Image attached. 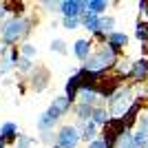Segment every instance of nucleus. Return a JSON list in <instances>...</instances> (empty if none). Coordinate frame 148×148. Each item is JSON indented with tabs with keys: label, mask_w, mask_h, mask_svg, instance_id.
Here are the masks:
<instances>
[{
	"label": "nucleus",
	"mask_w": 148,
	"mask_h": 148,
	"mask_svg": "<svg viewBox=\"0 0 148 148\" xmlns=\"http://www.w3.org/2000/svg\"><path fill=\"white\" fill-rule=\"evenodd\" d=\"M69 108H71V99H69L66 95H64V97H56L53 104L49 106V111L40 117V130H49L51 126L58 122V117H62Z\"/></svg>",
	"instance_id": "nucleus-1"
},
{
	"label": "nucleus",
	"mask_w": 148,
	"mask_h": 148,
	"mask_svg": "<svg viewBox=\"0 0 148 148\" xmlns=\"http://www.w3.org/2000/svg\"><path fill=\"white\" fill-rule=\"evenodd\" d=\"M130 102H133V93H130V88H117V93L111 97V113L117 119H122L124 115L130 111V106H133Z\"/></svg>",
	"instance_id": "nucleus-2"
},
{
	"label": "nucleus",
	"mask_w": 148,
	"mask_h": 148,
	"mask_svg": "<svg viewBox=\"0 0 148 148\" xmlns=\"http://www.w3.org/2000/svg\"><path fill=\"white\" fill-rule=\"evenodd\" d=\"M27 29H29V22H27V20L13 18L2 27V40H5L7 44H13L22 33H27Z\"/></svg>",
	"instance_id": "nucleus-3"
},
{
	"label": "nucleus",
	"mask_w": 148,
	"mask_h": 148,
	"mask_svg": "<svg viewBox=\"0 0 148 148\" xmlns=\"http://www.w3.org/2000/svg\"><path fill=\"white\" fill-rule=\"evenodd\" d=\"M80 142V133L73 126H64L58 133V148H75Z\"/></svg>",
	"instance_id": "nucleus-4"
},
{
	"label": "nucleus",
	"mask_w": 148,
	"mask_h": 148,
	"mask_svg": "<svg viewBox=\"0 0 148 148\" xmlns=\"http://www.w3.org/2000/svg\"><path fill=\"white\" fill-rule=\"evenodd\" d=\"M64 18H77L80 13H86V2H75V0H69V2H62L60 5Z\"/></svg>",
	"instance_id": "nucleus-5"
},
{
	"label": "nucleus",
	"mask_w": 148,
	"mask_h": 148,
	"mask_svg": "<svg viewBox=\"0 0 148 148\" xmlns=\"http://www.w3.org/2000/svg\"><path fill=\"white\" fill-rule=\"evenodd\" d=\"M80 91H82V75L77 73V75H73V77L66 82V97L73 102V99L80 95Z\"/></svg>",
	"instance_id": "nucleus-6"
},
{
	"label": "nucleus",
	"mask_w": 148,
	"mask_h": 148,
	"mask_svg": "<svg viewBox=\"0 0 148 148\" xmlns=\"http://www.w3.org/2000/svg\"><path fill=\"white\" fill-rule=\"evenodd\" d=\"M126 44H128V36H126V33H111L108 40H106V47L113 49L115 53H117L122 47H126Z\"/></svg>",
	"instance_id": "nucleus-7"
},
{
	"label": "nucleus",
	"mask_w": 148,
	"mask_h": 148,
	"mask_svg": "<svg viewBox=\"0 0 148 148\" xmlns=\"http://www.w3.org/2000/svg\"><path fill=\"white\" fill-rule=\"evenodd\" d=\"M16 137H18V126L13 122L2 124V128H0V139H2V142H13Z\"/></svg>",
	"instance_id": "nucleus-8"
},
{
	"label": "nucleus",
	"mask_w": 148,
	"mask_h": 148,
	"mask_svg": "<svg viewBox=\"0 0 148 148\" xmlns=\"http://www.w3.org/2000/svg\"><path fill=\"white\" fill-rule=\"evenodd\" d=\"M130 75L135 80H146L148 77V60H137L130 69Z\"/></svg>",
	"instance_id": "nucleus-9"
},
{
	"label": "nucleus",
	"mask_w": 148,
	"mask_h": 148,
	"mask_svg": "<svg viewBox=\"0 0 148 148\" xmlns=\"http://www.w3.org/2000/svg\"><path fill=\"white\" fill-rule=\"evenodd\" d=\"M99 22H102V18H97L95 13H88V11H86L84 16H82V25L86 27V29L95 31V33L99 31Z\"/></svg>",
	"instance_id": "nucleus-10"
},
{
	"label": "nucleus",
	"mask_w": 148,
	"mask_h": 148,
	"mask_svg": "<svg viewBox=\"0 0 148 148\" xmlns=\"http://www.w3.org/2000/svg\"><path fill=\"white\" fill-rule=\"evenodd\" d=\"M88 53H91V40H77L75 42V56L80 60H88Z\"/></svg>",
	"instance_id": "nucleus-11"
},
{
	"label": "nucleus",
	"mask_w": 148,
	"mask_h": 148,
	"mask_svg": "<svg viewBox=\"0 0 148 148\" xmlns=\"http://www.w3.org/2000/svg\"><path fill=\"white\" fill-rule=\"evenodd\" d=\"M115 148H144V146H139V144L135 142V137L126 133V135H122V137H119V139H117V144H115Z\"/></svg>",
	"instance_id": "nucleus-12"
},
{
	"label": "nucleus",
	"mask_w": 148,
	"mask_h": 148,
	"mask_svg": "<svg viewBox=\"0 0 148 148\" xmlns=\"http://www.w3.org/2000/svg\"><path fill=\"white\" fill-rule=\"evenodd\" d=\"M77 97H80V104L93 106V104H95V99H97V93H95V91H88V88H82Z\"/></svg>",
	"instance_id": "nucleus-13"
},
{
	"label": "nucleus",
	"mask_w": 148,
	"mask_h": 148,
	"mask_svg": "<svg viewBox=\"0 0 148 148\" xmlns=\"http://www.w3.org/2000/svg\"><path fill=\"white\" fill-rule=\"evenodd\" d=\"M106 7H108V2H104V0H88V2H86L88 13H95V16H97V13H102Z\"/></svg>",
	"instance_id": "nucleus-14"
},
{
	"label": "nucleus",
	"mask_w": 148,
	"mask_h": 148,
	"mask_svg": "<svg viewBox=\"0 0 148 148\" xmlns=\"http://www.w3.org/2000/svg\"><path fill=\"white\" fill-rule=\"evenodd\" d=\"M16 60H18V53H16L13 49H9V51H7V56L2 58V60H0V71H7V69L11 66V64H13Z\"/></svg>",
	"instance_id": "nucleus-15"
},
{
	"label": "nucleus",
	"mask_w": 148,
	"mask_h": 148,
	"mask_svg": "<svg viewBox=\"0 0 148 148\" xmlns=\"http://www.w3.org/2000/svg\"><path fill=\"white\" fill-rule=\"evenodd\" d=\"M91 122H93V124H102V126H106V122H108V113L102 111V108H95V111H93Z\"/></svg>",
	"instance_id": "nucleus-16"
},
{
	"label": "nucleus",
	"mask_w": 148,
	"mask_h": 148,
	"mask_svg": "<svg viewBox=\"0 0 148 148\" xmlns=\"http://www.w3.org/2000/svg\"><path fill=\"white\" fill-rule=\"evenodd\" d=\"M137 38L144 40V42H148V22H139L137 25Z\"/></svg>",
	"instance_id": "nucleus-17"
},
{
	"label": "nucleus",
	"mask_w": 148,
	"mask_h": 148,
	"mask_svg": "<svg viewBox=\"0 0 148 148\" xmlns=\"http://www.w3.org/2000/svg\"><path fill=\"white\" fill-rule=\"evenodd\" d=\"M77 117H82V119H91V117H93V108H91V106L80 104V108H77Z\"/></svg>",
	"instance_id": "nucleus-18"
},
{
	"label": "nucleus",
	"mask_w": 148,
	"mask_h": 148,
	"mask_svg": "<svg viewBox=\"0 0 148 148\" xmlns=\"http://www.w3.org/2000/svg\"><path fill=\"white\" fill-rule=\"evenodd\" d=\"M82 137H84V139H93V137H95V124H93V122L86 124V128H84Z\"/></svg>",
	"instance_id": "nucleus-19"
},
{
	"label": "nucleus",
	"mask_w": 148,
	"mask_h": 148,
	"mask_svg": "<svg viewBox=\"0 0 148 148\" xmlns=\"http://www.w3.org/2000/svg\"><path fill=\"white\" fill-rule=\"evenodd\" d=\"M113 27V18H102V22H99V31H111Z\"/></svg>",
	"instance_id": "nucleus-20"
},
{
	"label": "nucleus",
	"mask_w": 148,
	"mask_h": 148,
	"mask_svg": "<svg viewBox=\"0 0 148 148\" xmlns=\"http://www.w3.org/2000/svg\"><path fill=\"white\" fill-rule=\"evenodd\" d=\"M77 25H80V18H64V27L66 29H75Z\"/></svg>",
	"instance_id": "nucleus-21"
},
{
	"label": "nucleus",
	"mask_w": 148,
	"mask_h": 148,
	"mask_svg": "<svg viewBox=\"0 0 148 148\" xmlns=\"http://www.w3.org/2000/svg\"><path fill=\"white\" fill-rule=\"evenodd\" d=\"M88 148H111V146H108L104 139H95V142H91V146H88Z\"/></svg>",
	"instance_id": "nucleus-22"
},
{
	"label": "nucleus",
	"mask_w": 148,
	"mask_h": 148,
	"mask_svg": "<svg viewBox=\"0 0 148 148\" xmlns=\"http://www.w3.org/2000/svg\"><path fill=\"white\" fill-rule=\"evenodd\" d=\"M29 144H31L29 137H20L18 139V148H29Z\"/></svg>",
	"instance_id": "nucleus-23"
},
{
	"label": "nucleus",
	"mask_w": 148,
	"mask_h": 148,
	"mask_svg": "<svg viewBox=\"0 0 148 148\" xmlns=\"http://www.w3.org/2000/svg\"><path fill=\"white\" fill-rule=\"evenodd\" d=\"M22 53H25L27 58H31V56H33V53H36V49H33V47H29V44H27V47H22Z\"/></svg>",
	"instance_id": "nucleus-24"
},
{
	"label": "nucleus",
	"mask_w": 148,
	"mask_h": 148,
	"mask_svg": "<svg viewBox=\"0 0 148 148\" xmlns=\"http://www.w3.org/2000/svg\"><path fill=\"white\" fill-rule=\"evenodd\" d=\"M62 44H64V42H60V40H56V42H53V49H56V51H64V47H62Z\"/></svg>",
	"instance_id": "nucleus-25"
},
{
	"label": "nucleus",
	"mask_w": 148,
	"mask_h": 148,
	"mask_svg": "<svg viewBox=\"0 0 148 148\" xmlns=\"http://www.w3.org/2000/svg\"><path fill=\"white\" fill-rule=\"evenodd\" d=\"M2 13H5V7H2V5H0V16H2Z\"/></svg>",
	"instance_id": "nucleus-26"
},
{
	"label": "nucleus",
	"mask_w": 148,
	"mask_h": 148,
	"mask_svg": "<svg viewBox=\"0 0 148 148\" xmlns=\"http://www.w3.org/2000/svg\"><path fill=\"white\" fill-rule=\"evenodd\" d=\"M0 148H5V142H2V139H0Z\"/></svg>",
	"instance_id": "nucleus-27"
},
{
	"label": "nucleus",
	"mask_w": 148,
	"mask_h": 148,
	"mask_svg": "<svg viewBox=\"0 0 148 148\" xmlns=\"http://www.w3.org/2000/svg\"><path fill=\"white\" fill-rule=\"evenodd\" d=\"M144 126H146V128H148V117H146V122H144Z\"/></svg>",
	"instance_id": "nucleus-28"
},
{
	"label": "nucleus",
	"mask_w": 148,
	"mask_h": 148,
	"mask_svg": "<svg viewBox=\"0 0 148 148\" xmlns=\"http://www.w3.org/2000/svg\"><path fill=\"white\" fill-rule=\"evenodd\" d=\"M144 148H148V144H146V146H144Z\"/></svg>",
	"instance_id": "nucleus-29"
}]
</instances>
